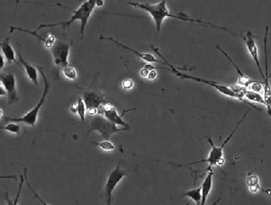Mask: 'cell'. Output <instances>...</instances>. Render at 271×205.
<instances>
[{
	"instance_id": "cell-1",
	"label": "cell",
	"mask_w": 271,
	"mask_h": 205,
	"mask_svg": "<svg viewBox=\"0 0 271 205\" xmlns=\"http://www.w3.org/2000/svg\"><path fill=\"white\" fill-rule=\"evenodd\" d=\"M128 4L131 6V7H134L136 9H143L144 11L149 13L151 15V17H152V19L155 22L156 30L158 33L160 31L161 25H162V23H163L165 18H168V17L176 18L178 20L185 21V22L189 21V22H193V23H198V24H202V25H206V26H213V27H216V28L222 29L224 31H228L227 29L224 28V27H221L219 25H213V24L206 23V22L199 20V19H192V18H190L188 16H186L185 14H183V13H181L179 15H173L168 10L166 0H162L159 3H156V4L139 3V2H132V1L128 2Z\"/></svg>"
},
{
	"instance_id": "cell-2",
	"label": "cell",
	"mask_w": 271,
	"mask_h": 205,
	"mask_svg": "<svg viewBox=\"0 0 271 205\" xmlns=\"http://www.w3.org/2000/svg\"><path fill=\"white\" fill-rule=\"evenodd\" d=\"M95 8H96V0L84 1L82 4L80 5V7L76 11H74L72 17H70L69 20L62 21V22L54 23V24H41L33 32L36 33L41 29L54 28L56 26H62L63 29L68 28L74 23L75 21H79L80 22V30H79L80 39L83 40L86 24H87L92 13L94 11Z\"/></svg>"
},
{
	"instance_id": "cell-3",
	"label": "cell",
	"mask_w": 271,
	"mask_h": 205,
	"mask_svg": "<svg viewBox=\"0 0 271 205\" xmlns=\"http://www.w3.org/2000/svg\"><path fill=\"white\" fill-rule=\"evenodd\" d=\"M152 49H154V52H155V53H156V54H158V55H159V56H160V57L161 58L163 61H164L163 63L166 64V65H168V68H170V69H168V70L172 71L173 73L176 75V76H177L178 78H182V79H191V80H195V81H197V82L206 84V85H208V86H212L213 88L216 89V90H217L218 92H220L221 94H224V95H227V96H230V97H233V98L238 99V100L242 101V102H246L247 105H250V106H251V107H253V108L256 109V110H258V111H260V110H261V109H259V107H255V106H253V105H251V102H249V101H247L246 99L243 97V95L242 94L241 92H236V91H234V89H233V87L223 86V85H222V84H219V83L214 82V81L207 80V79H205V78H197V77H194V76H190V75L185 74V73H182V72H180V71H178V70H177L175 67H173L170 63H168V62L165 60L164 57H163V56L160 54L159 49L154 48L153 46H152Z\"/></svg>"
},
{
	"instance_id": "cell-4",
	"label": "cell",
	"mask_w": 271,
	"mask_h": 205,
	"mask_svg": "<svg viewBox=\"0 0 271 205\" xmlns=\"http://www.w3.org/2000/svg\"><path fill=\"white\" fill-rule=\"evenodd\" d=\"M251 111V109H249L248 111L243 115V118L240 120L238 124L236 125V127L234 128V131L231 132L230 135L228 136L226 138L225 140H223L220 146H215L213 140L209 137H207V140H208V142H209L210 145H211V150H210L209 154H208V157L205 159V160H199V161H197V162H192V163H189V164L185 165H177V167H187V166H190V165H195L198 164V163H207L208 164V167L206 168V172H208L210 170H212V168L214 167V166H222L224 164V160H223V149L225 148L226 145L229 143V141L232 140L233 136L234 135V133L237 131L239 127L241 126V124L243 123L244 119L246 118L247 115L249 114V112Z\"/></svg>"
},
{
	"instance_id": "cell-5",
	"label": "cell",
	"mask_w": 271,
	"mask_h": 205,
	"mask_svg": "<svg viewBox=\"0 0 271 205\" xmlns=\"http://www.w3.org/2000/svg\"><path fill=\"white\" fill-rule=\"evenodd\" d=\"M131 171L130 166L125 161H119L115 169L112 170L104 187L103 193H101V198L106 202V204L111 205L113 191L115 190L116 185L119 184L120 181L122 180L123 177L128 176Z\"/></svg>"
},
{
	"instance_id": "cell-6",
	"label": "cell",
	"mask_w": 271,
	"mask_h": 205,
	"mask_svg": "<svg viewBox=\"0 0 271 205\" xmlns=\"http://www.w3.org/2000/svg\"><path fill=\"white\" fill-rule=\"evenodd\" d=\"M38 70L40 71V74L42 77L43 79V83H44V87H43V92H42V95H41L40 101L38 102L36 107H33L32 110L25 114L24 116L19 117V118H10V117H6L5 119L6 121H9V122H13V123H24L30 126H34L36 123H37L38 115H39V112L41 110V107L44 105L46 102V97L49 94L50 90H51V83L48 81V78L46 77L44 71L42 70L41 67H38Z\"/></svg>"
},
{
	"instance_id": "cell-7",
	"label": "cell",
	"mask_w": 271,
	"mask_h": 205,
	"mask_svg": "<svg viewBox=\"0 0 271 205\" xmlns=\"http://www.w3.org/2000/svg\"><path fill=\"white\" fill-rule=\"evenodd\" d=\"M77 87L79 94H81V98L85 102L86 110L87 109H98L102 107L105 104L108 102V100L106 98V95L99 90V88L95 84V80L88 87Z\"/></svg>"
},
{
	"instance_id": "cell-8",
	"label": "cell",
	"mask_w": 271,
	"mask_h": 205,
	"mask_svg": "<svg viewBox=\"0 0 271 205\" xmlns=\"http://www.w3.org/2000/svg\"><path fill=\"white\" fill-rule=\"evenodd\" d=\"M123 131H129V129L123 127L117 128L114 123L106 119L103 115H97L93 116L89 129L86 131V135H88L92 131H99L103 139L109 140L112 135Z\"/></svg>"
},
{
	"instance_id": "cell-9",
	"label": "cell",
	"mask_w": 271,
	"mask_h": 205,
	"mask_svg": "<svg viewBox=\"0 0 271 205\" xmlns=\"http://www.w3.org/2000/svg\"><path fill=\"white\" fill-rule=\"evenodd\" d=\"M73 41H63L59 40L55 41L54 46L50 49L51 54L54 58V64L60 67L64 68L69 64V56H70V48L72 47Z\"/></svg>"
},
{
	"instance_id": "cell-10",
	"label": "cell",
	"mask_w": 271,
	"mask_h": 205,
	"mask_svg": "<svg viewBox=\"0 0 271 205\" xmlns=\"http://www.w3.org/2000/svg\"><path fill=\"white\" fill-rule=\"evenodd\" d=\"M134 110H136V108H131L130 110L123 111L121 115H119L116 111L115 107L112 104L108 102L99 108V115H103L106 119L108 120L112 123H114L115 125H120V126L127 128L130 130L131 127H130V125L127 123H125L123 121V116L127 112L134 111Z\"/></svg>"
},
{
	"instance_id": "cell-11",
	"label": "cell",
	"mask_w": 271,
	"mask_h": 205,
	"mask_svg": "<svg viewBox=\"0 0 271 205\" xmlns=\"http://www.w3.org/2000/svg\"><path fill=\"white\" fill-rule=\"evenodd\" d=\"M0 82L4 86L8 96V105L12 106L19 101V95L17 92V78L13 73H1Z\"/></svg>"
},
{
	"instance_id": "cell-12",
	"label": "cell",
	"mask_w": 271,
	"mask_h": 205,
	"mask_svg": "<svg viewBox=\"0 0 271 205\" xmlns=\"http://www.w3.org/2000/svg\"><path fill=\"white\" fill-rule=\"evenodd\" d=\"M242 37V35H241ZM243 39V41L246 45L247 49L249 50V53L251 54V57L253 59L254 61L255 64L258 67L259 69V73H260V76L262 77L263 79L265 78V76L263 74L262 68L260 66V62H259V49H258V45L255 41L254 37H253V34L251 32H248L245 37H242Z\"/></svg>"
},
{
	"instance_id": "cell-13",
	"label": "cell",
	"mask_w": 271,
	"mask_h": 205,
	"mask_svg": "<svg viewBox=\"0 0 271 205\" xmlns=\"http://www.w3.org/2000/svg\"><path fill=\"white\" fill-rule=\"evenodd\" d=\"M268 33V27H266V35H265V41H264V46H265V54H266V47H267V37ZM263 83V90H264V96L263 99L266 102V107H267V113L270 115V101H271V89L270 84H269V76H268V68H267V55L266 54V77L264 78Z\"/></svg>"
},
{
	"instance_id": "cell-14",
	"label": "cell",
	"mask_w": 271,
	"mask_h": 205,
	"mask_svg": "<svg viewBox=\"0 0 271 205\" xmlns=\"http://www.w3.org/2000/svg\"><path fill=\"white\" fill-rule=\"evenodd\" d=\"M17 59H18V62L17 63L20 64L21 66H23L24 70H25V73L27 75V78L32 81V82L38 86V71L37 69L35 67H33L32 64H30L28 62H26L25 59L22 56V54H21L20 48H18L17 49Z\"/></svg>"
},
{
	"instance_id": "cell-15",
	"label": "cell",
	"mask_w": 271,
	"mask_h": 205,
	"mask_svg": "<svg viewBox=\"0 0 271 205\" xmlns=\"http://www.w3.org/2000/svg\"><path fill=\"white\" fill-rule=\"evenodd\" d=\"M100 40H107V41H113L115 44L122 47L123 49H127L129 52H131L132 54H136L138 57L142 59L144 62H148V63H163V62H160L159 60H157L156 58L154 57L152 54H143V53H140L138 50H136V49H131L130 47L128 46L124 45L123 43H121L118 41H116L115 39H113L111 37H106V36H100Z\"/></svg>"
},
{
	"instance_id": "cell-16",
	"label": "cell",
	"mask_w": 271,
	"mask_h": 205,
	"mask_svg": "<svg viewBox=\"0 0 271 205\" xmlns=\"http://www.w3.org/2000/svg\"><path fill=\"white\" fill-rule=\"evenodd\" d=\"M216 49H219V50H220V52H221V53H222V54H223V55H224L227 59H228V61L231 62V64L234 66V68H235V70H236L237 73L239 74V85H241L242 87H243V88L248 89V88H249V87H250L252 84H254V83L256 82V81H254V80H252L251 78H249V77H248L245 73H243V71L241 70V69L239 68L238 66L236 65V64L234 63V61L231 59L230 56L228 55V54H227L226 52H224L222 48H220V46H216Z\"/></svg>"
},
{
	"instance_id": "cell-17",
	"label": "cell",
	"mask_w": 271,
	"mask_h": 205,
	"mask_svg": "<svg viewBox=\"0 0 271 205\" xmlns=\"http://www.w3.org/2000/svg\"><path fill=\"white\" fill-rule=\"evenodd\" d=\"M0 49H1V54H3L5 60L8 62V63L10 64V63L17 62H16L17 53L13 48V46L10 44V40L9 37L6 38L4 41H0Z\"/></svg>"
},
{
	"instance_id": "cell-18",
	"label": "cell",
	"mask_w": 271,
	"mask_h": 205,
	"mask_svg": "<svg viewBox=\"0 0 271 205\" xmlns=\"http://www.w3.org/2000/svg\"><path fill=\"white\" fill-rule=\"evenodd\" d=\"M213 177H214V172L212 169L207 172V175L205 177L204 182L200 187L201 188V203L200 205H206L207 197L211 193V190L213 187Z\"/></svg>"
},
{
	"instance_id": "cell-19",
	"label": "cell",
	"mask_w": 271,
	"mask_h": 205,
	"mask_svg": "<svg viewBox=\"0 0 271 205\" xmlns=\"http://www.w3.org/2000/svg\"><path fill=\"white\" fill-rule=\"evenodd\" d=\"M14 31H21V32H26L30 34H33V36L37 37L39 40H41L43 44L46 46L47 49H51L53 46H54L55 41H56V38L53 34H49L46 38H42L40 35H38L37 33L33 32V31H28V30H25V29L18 28V27H15V26H11L10 28V33H12Z\"/></svg>"
},
{
	"instance_id": "cell-20",
	"label": "cell",
	"mask_w": 271,
	"mask_h": 205,
	"mask_svg": "<svg viewBox=\"0 0 271 205\" xmlns=\"http://www.w3.org/2000/svg\"><path fill=\"white\" fill-rule=\"evenodd\" d=\"M239 90L242 93L244 98L248 99L249 101L251 102H259V104H263L266 106V102L263 99V96L259 93H256L253 91L249 90V89H245L243 87H238Z\"/></svg>"
},
{
	"instance_id": "cell-21",
	"label": "cell",
	"mask_w": 271,
	"mask_h": 205,
	"mask_svg": "<svg viewBox=\"0 0 271 205\" xmlns=\"http://www.w3.org/2000/svg\"><path fill=\"white\" fill-rule=\"evenodd\" d=\"M70 111L73 114H77L81 121V123H85V117H86V108L85 106V102L83 101L82 98L79 96L77 101V104L70 107Z\"/></svg>"
},
{
	"instance_id": "cell-22",
	"label": "cell",
	"mask_w": 271,
	"mask_h": 205,
	"mask_svg": "<svg viewBox=\"0 0 271 205\" xmlns=\"http://www.w3.org/2000/svg\"><path fill=\"white\" fill-rule=\"evenodd\" d=\"M247 185L251 193H257L260 190L259 184V178L253 173L250 172L247 177Z\"/></svg>"
},
{
	"instance_id": "cell-23",
	"label": "cell",
	"mask_w": 271,
	"mask_h": 205,
	"mask_svg": "<svg viewBox=\"0 0 271 205\" xmlns=\"http://www.w3.org/2000/svg\"><path fill=\"white\" fill-rule=\"evenodd\" d=\"M182 197H189L190 200L195 201L196 204L200 205L201 203V188L192 189L182 194Z\"/></svg>"
},
{
	"instance_id": "cell-24",
	"label": "cell",
	"mask_w": 271,
	"mask_h": 205,
	"mask_svg": "<svg viewBox=\"0 0 271 205\" xmlns=\"http://www.w3.org/2000/svg\"><path fill=\"white\" fill-rule=\"evenodd\" d=\"M62 75L69 80H76L78 78V73L77 70H75V68L71 67L70 65L66 66L62 69Z\"/></svg>"
},
{
	"instance_id": "cell-25",
	"label": "cell",
	"mask_w": 271,
	"mask_h": 205,
	"mask_svg": "<svg viewBox=\"0 0 271 205\" xmlns=\"http://www.w3.org/2000/svg\"><path fill=\"white\" fill-rule=\"evenodd\" d=\"M0 130H5V131H10V132H12L14 134H19L21 131V126L20 124L18 123H13V122H10V123H8L6 126L0 127Z\"/></svg>"
},
{
	"instance_id": "cell-26",
	"label": "cell",
	"mask_w": 271,
	"mask_h": 205,
	"mask_svg": "<svg viewBox=\"0 0 271 205\" xmlns=\"http://www.w3.org/2000/svg\"><path fill=\"white\" fill-rule=\"evenodd\" d=\"M92 143L98 146L101 149L103 150H106V151H113L115 150V146L114 144L112 143L110 140H104V141H101V142H92Z\"/></svg>"
},
{
	"instance_id": "cell-27",
	"label": "cell",
	"mask_w": 271,
	"mask_h": 205,
	"mask_svg": "<svg viewBox=\"0 0 271 205\" xmlns=\"http://www.w3.org/2000/svg\"><path fill=\"white\" fill-rule=\"evenodd\" d=\"M24 178H25V184H26V185H27V187H28V188L32 191V193H33V195H34V197L37 199L38 201H40L42 205H51L49 204V203H47L46 201H43V200L41 199V197L39 196V194H38V193H36L34 190H33V188L32 187V186H31V185L29 184V181L28 179H27V168H25V175H24Z\"/></svg>"
},
{
	"instance_id": "cell-28",
	"label": "cell",
	"mask_w": 271,
	"mask_h": 205,
	"mask_svg": "<svg viewBox=\"0 0 271 205\" xmlns=\"http://www.w3.org/2000/svg\"><path fill=\"white\" fill-rule=\"evenodd\" d=\"M133 86H134V82L132 81V79H131V78H126L122 83V86L125 90H130L133 87Z\"/></svg>"
},
{
	"instance_id": "cell-29",
	"label": "cell",
	"mask_w": 271,
	"mask_h": 205,
	"mask_svg": "<svg viewBox=\"0 0 271 205\" xmlns=\"http://www.w3.org/2000/svg\"><path fill=\"white\" fill-rule=\"evenodd\" d=\"M147 78L150 79V80H153L157 78V71L155 70H150L149 72L148 77Z\"/></svg>"
},
{
	"instance_id": "cell-30",
	"label": "cell",
	"mask_w": 271,
	"mask_h": 205,
	"mask_svg": "<svg viewBox=\"0 0 271 205\" xmlns=\"http://www.w3.org/2000/svg\"><path fill=\"white\" fill-rule=\"evenodd\" d=\"M5 64H6V60L3 56V54L0 53V70H3L5 68Z\"/></svg>"
},
{
	"instance_id": "cell-31",
	"label": "cell",
	"mask_w": 271,
	"mask_h": 205,
	"mask_svg": "<svg viewBox=\"0 0 271 205\" xmlns=\"http://www.w3.org/2000/svg\"><path fill=\"white\" fill-rule=\"evenodd\" d=\"M149 72H150V70L144 68V69H142V70H141L140 74L142 77H144V78H147V77H148Z\"/></svg>"
},
{
	"instance_id": "cell-32",
	"label": "cell",
	"mask_w": 271,
	"mask_h": 205,
	"mask_svg": "<svg viewBox=\"0 0 271 205\" xmlns=\"http://www.w3.org/2000/svg\"><path fill=\"white\" fill-rule=\"evenodd\" d=\"M7 95L6 90H5L4 86L2 85V83L0 82V96H5Z\"/></svg>"
},
{
	"instance_id": "cell-33",
	"label": "cell",
	"mask_w": 271,
	"mask_h": 205,
	"mask_svg": "<svg viewBox=\"0 0 271 205\" xmlns=\"http://www.w3.org/2000/svg\"><path fill=\"white\" fill-rule=\"evenodd\" d=\"M0 179H17L16 176H0Z\"/></svg>"
},
{
	"instance_id": "cell-34",
	"label": "cell",
	"mask_w": 271,
	"mask_h": 205,
	"mask_svg": "<svg viewBox=\"0 0 271 205\" xmlns=\"http://www.w3.org/2000/svg\"><path fill=\"white\" fill-rule=\"evenodd\" d=\"M103 5H104L103 0H96V6H99V7L101 6V7H102Z\"/></svg>"
},
{
	"instance_id": "cell-35",
	"label": "cell",
	"mask_w": 271,
	"mask_h": 205,
	"mask_svg": "<svg viewBox=\"0 0 271 205\" xmlns=\"http://www.w3.org/2000/svg\"><path fill=\"white\" fill-rule=\"evenodd\" d=\"M222 200V197H220V198H218V200H216V201H214V202H213L212 204L211 205H217L219 202H220V201Z\"/></svg>"
},
{
	"instance_id": "cell-36",
	"label": "cell",
	"mask_w": 271,
	"mask_h": 205,
	"mask_svg": "<svg viewBox=\"0 0 271 205\" xmlns=\"http://www.w3.org/2000/svg\"><path fill=\"white\" fill-rule=\"evenodd\" d=\"M2 115H3V111H2V109H0V118L2 117Z\"/></svg>"
}]
</instances>
